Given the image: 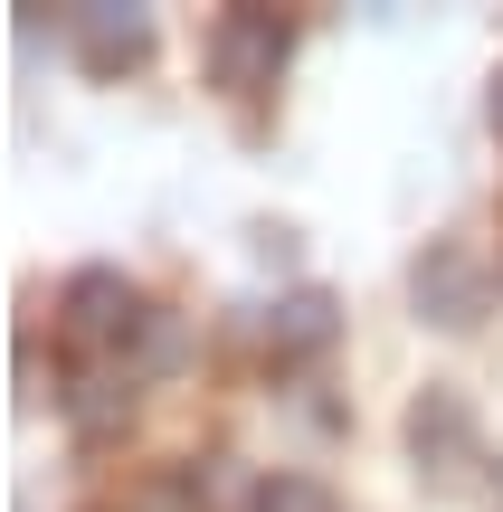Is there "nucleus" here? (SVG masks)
<instances>
[{"mask_svg": "<svg viewBox=\"0 0 503 512\" xmlns=\"http://www.w3.org/2000/svg\"><path fill=\"white\" fill-rule=\"evenodd\" d=\"M285 57H295V29L276 10H219V29H209V86L266 95L285 76Z\"/></svg>", "mask_w": 503, "mask_h": 512, "instance_id": "1", "label": "nucleus"}, {"mask_svg": "<svg viewBox=\"0 0 503 512\" xmlns=\"http://www.w3.org/2000/svg\"><path fill=\"white\" fill-rule=\"evenodd\" d=\"M409 304H418V323H437V332H475L485 304H494V275L475 266L466 247H428L409 266Z\"/></svg>", "mask_w": 503, "mask_h": 512, "instance_id": "2", "label": "nucleus"}, {"mask_svg": "<svg viewBox=\"0 0 503 512\" xmlns=\"http://www.w3.org/2000/svg\"><path fill=\"white\" fill-rule=\"evenodd\" d=\"M67 38H76V67L86 76H124V67L152 57V10L143 0H76Z\"/></svg>", "mask_w": 503, "mask_h": 512, "instance_id": "3", "label": "nucleus"}, {"mask_svg": "<svg viewBox=\"0 0 503 512\" xmlns=\"http://www.w3.org/2000/svg\"><path fill=\"white\" fill-rule=\"evenodd\" d=\"M57 313H67V342H124V332H143V304H133L124 266H76L67 294H57Z\"/></svg>", "mask_w": 503, "mask_h": 512, "instance_id": "4", "label": "nucleus"}, {"mask_svg": "<svg viewBox=\"0 0 503 512\" xmlns=\"http://www.w3.org/2000/svg\"><path fill=\"white\" fill-rule=\"evenodd\" d=\"M409 456L428 465V475H456V465L475 456V408H466L456 380H428L409 399Z\"/></svg>", "mask_w": 503, "mask_h": 512, "instance_id": "5", "label": "nucleus"}, {"mask_svg": "<svg viewBox=\"0 0 503 512\" xmlns=\"http://www.w3.org/2000/svg\"><path fill=\"white\" fill-rule=\"evenodd\" d=\"M333 332H342V294H323V285H295L285 304H257V342L276 361H314V351H333Z\"/></svg>", "mask_w": 503, "mask_h": 512, "instance_id": "6", "label": "nucleus"}, {"mask_svg": "<svg viewBox=\"0 0 503 512\" xmlns=\"http://www.w3.org/2000/svg\"><path fill=\"white\" fill-rule=\"evenodd\" d=\"M67 418H76V437H114V427L133 418V380H114V370H76V380H67Z\"/></svg>", "mask_w": 503, "mask_h": 512, "instance_id": "7", "label": "nucleus"}, {"mask_svg": "<svg viewBox=\"0 0 503 512\" xmlns=\"http://www.w3.org/2000/svg\"><path fill=\"white\" fill-rule=\"evenodd\" d=\"M190 361V313H143L133 332V380H171Z\"/></svg>", "mask_w": 503, "mask_h": 512, "instance_id": "8", "label": "nucleus"}, {"mask_svg": "<svg viewBox=\"0 0 503 512\" xmlns=\"http://www.w3.org/2000/svg\"><path fill=\"white\" fill-rule=\"evenodd\" d=\"M247 512H333V494H323L314 475H266L257 494H247Z\"/></svg>", "mask_w": 503, "mask_h": 512, "instance_id": "9", "label": "nucleus"}, {"mask_svg": "<svg viewBox=\"0 0 503 512\" xmlns=\"http://www.w3.org/2000/svg\"><path fill=\"white\" fill-rule=\"evenodd\" d=\"M124 512H209V503H200V484H181V475H152V484H143V494H133Z\"/></svg>", "mask_w": 503, "mask_h": 512, "instance_id": "10", "label": "nucleus"}, {"mask_svg": "<svg viewBox=\"0 0 503 512\" xmlns=\"http://www.w3.org/2000/svg\"><path fill=\"white\" fill-rule=\"evenodd\" d=\"M257 256H266V266H295V228L266 219V228H257Z\"/></svg>", "mask_w": 503, "mask_h": 512, "instance_id": "11", "label": "nucleus"}, {"mask_svg": "<svg viewBox=\"0 0 503 512\" xmlns=\"http://www.w3.org/2000/svg\"><path fill=\"white\" fill-rule=\"evenodd\" d=\"M494 133H503V76H494Z\"/></svg>", "mask_w": 503, "mask_h": 512, "instance_id": "12", "label": "nucleus"}, {"mask_svg": "<svg viewBox=\"0 0 503 512\" xmlns=\"http://www.w3.org/2000/svg\"><path fill=\"white\" fill-rule=\"evenodd\" d=\"M494 494H503V465H494Z\"/></svg>", "mask_w": 503, "mask_h": 512, "instance_id": "13", "label": "nucleus"}]
</instances>
